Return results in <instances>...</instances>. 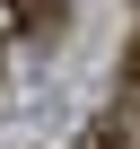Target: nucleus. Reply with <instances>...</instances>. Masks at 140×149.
<instances>
[{
  "instance_id": "1",
  "label": "nucleus",
  "mask_w": 140,
  "mask_h": 149,
  "mask_svg": "<svg viewBox=\"0 0 140 149\" xmlns=\"http://www.w3.org/2000/svg\"><path fill=\"white\" fill-rule=\"evenodd\" d=\"M79 149H140V132L123 123V114H105V123H88V140Z\"/></svg>"
}]
</instances>
